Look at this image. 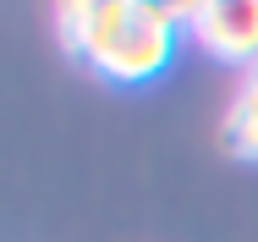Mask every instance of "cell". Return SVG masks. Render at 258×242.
<instances>
[{"label":"cell","mask_w":258,"mask_h":242,"mask_svg":"<svg viewBox=\"0 0 258 242\" xmlns=\"http://www.w3.org/2000/svg\"><path fill=\"white\" fill-rule=\"evenodd\" d=\"M170 55H176V28H170V17H165L159 6H132V22H126V33H121V44H115V55L104 61L99 77L132 88V83L159 77V72L170 66Z\"/></svg>","instance_id":"6da1fadb"},{"label":"cell","mask_w":258,"mask_h":242,"mask_svg":"<svg viewBox=\"0 0 258 242\" xmlns=\"http://www.w3.org/2000/svg\"><path fill=\"white\" fill-rule=\"evenodd\" d=\"M126 22H132V0H72V6L55 11V39L72 55H83L94 72H104Z\"/></svg>","instance_id":"7a4b0ae2"},{"label":"cell","mask_w":258,"mask_h":242,"mask_svg":"<svg viewBox=\"0 0 258 242\" xmlns=\"http://www.w3.org/2000/svg\"><path fill=\"white\" fill-rule=\"evenodd\" d=\"M192 44L225 66H258V0H209L192 17Z\"/></svg>","instance_id":"3957f363"},{"label":"cell","mask_w":258,"mask_h":242,"mask_svg":"<svg viewBox=\"0 0 258 242\" xmlns=\"http://www.w3.org/2000/svg\"><path fill=\"white\" fill-rule=\"evenodd\" d=\"M225 149L236 160H258V66L242 72L236 94H231V110H225V127H220Z\"/></svg>","instance_id":"277c9868"}]
</instances>
